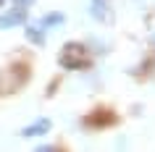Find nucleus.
<instances>
[{
    "label": "nucleus",
    "mask_w": 155,
    "mask_h": 152,
    "mask_svg": "<svg viewBox=\"0 0 155 152\" xmlns=\"http://www.w3.org/2000/svg\"><path fill=\"white\" fill-rule=\"evenodd\" d=\"M58 63L63 66V68H68V71H82V68H90L92 66V55H90V50L84 47V45L68 42V45H63V50H61Z\"/></svg>",
    "instance_id": "1"
},
{
    "label": "nucleus",
    "mask_w": 155,
    "mask_h": 152,
    "mask_svg": "<svg viewBox=\"0 0 155 152\" xmlns=\"http://www.w3.org/2000/svg\"><path fill=\"white\" fill-rule=\"evenodd\" d=\"M90 16L100 24H113V8H110V0H90Z\"/></svg>",
    "instance_id": "2"
},
{
    "label": "nucleus",
    "mask_w": 155,
    "mask_h": 152,
    "mask_svg": "<svg viewBox=\"0 0 155 152\" xmlns=\"http://www.w3.org/2000/svg\"><path fill=\"white\" fill-rule=\"evenodd\" d=\"M26 21V11L24 8H8L5 13H0V29H13V26L24 24Z\"/></svg>",
    "instance_id": "3"
},
{
    "label": "nucleus",
    "mask_w": 155,
    "mask_h": 152,
    "mask_svg": "<svg viewBox=\"0 0 155 152\" xmlns=\"http://www.w3.org/2000/svg\"><path fill=\"white\" fill-rule=\"evenodd\" d=\"M50 126H53L50 118H37L34 123H29V126L21 128V136H26V139H29V136H42V134L50 131Z\"/></svg>",
    "instance_id": "4"
},
{
    "label": "nucleus",
    "mask_w": 155,
    "mask_h": 152,
    "mask_svg": "<svg viewBox=\"0 0 155 152\" xmlns=\"http://www.w3.org/2000/svg\"><path fill=\"white\" fill-rule=\"evenodd\" d=\"M24 34H26V40L32 42V45H45V29H42L40 21H37V24H29Z\"/></svg>",
    "instance_id": "5"
},
{
    "label": "nucleus",
    "mask_w": 155,
    "mask_h": 152,
    "mask_svg": "<svg viewBox=\"0 0 155 152\" xmlns=\"http://www.w3.org/2000/svg\"><path fill=\"white\" fill-rule=\"evenodd\" d=\"M63 21H66V16H63V13H58V11L40 18V24H42V29H45V32H48V29H55V26H63Z\"/></svg>",
    "instance_id": "6"
},
{
    "label": "nucleus",
    "mask_w": 155,
    "mask_h": 152,
    "mask_svg": "<svg viewBox=\"0 0 155 152\" xmlns=\"http://www.w3.org/2000/svg\"><path fill=\"white\" fill-rule=\"evenodd\" d=\"M34 3H37V0H13V5H16V8H29V5H34Z\"/></svg>",
    "instance_id": "7"
},
{
    "label": "nucleus",
    "mask_w": 155,
    "mask_h": 152,
    "mask_svg": "<svg viewBox=\"0 0 155 152\" xmlns=\"http://www.w3.org/2000/svg\"><path fill=\"white\" fill-rule=\"evenodd\" d=\"M34 152H58V150H55V147H50V144H45V147H37Z\"/></svg>",
    "instance_id": "8"
},
{
    "label": "nucleus",
    "mask_w": 155,
    "mask_h": 152,
    "mask_svg": "<svg viewBox=\"0 0 155 152\" xmlns=\"http://www.w3.org/2000/svg\"><path fill=\"white\" fill-rule=\"evenodd\" d=\"M3 3H5V0H0V8H3Z\"/></svg>",
    "instance_id": "9"
}]
</instances>
